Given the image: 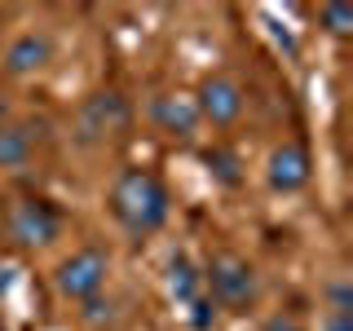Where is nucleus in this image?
Returning a JSON list of instances; mask_svg holds the SVG:
<instances>
[{
	"label": "nucleus",
	"instance_id": "1",
	"mask_svg": "<svg viewBox=\"0 0 353 331\" xmlns=\"http://www.w3.org/2000/svg\"><path fill=\"white\" fill-rule=\"evenodd\" d=\"M110 208L132 234H150V230H159L168 221V190H163V181L154 172L128 168L119 172L115 190H110Z\"/></svg>",
	"mask_w": 353,
	"mask_h": 331
},
{
	"label": "nucleus",
	"instance_id": "2",
	"mask_svg": "<svg viewBox=\"0 0 353 331\" xmlns=\"http://www.w3.org/2000/svg\"><path fill=\"white\" fill-rule=\"evenodd\" d=\"M106 257L97 248H84L75 252V257H66L58 265V292L66 296V301H93L97 292L106 287Z\"/></svg>",
	"mask_w": 353,
	"mask_h": 331
},
{
	"label": "nucleus",
	"instance_id": "3",
	"mask_svg": "<svg viewBox=\"0 0 353 331\" xmlns=\"http://www.w3.org/2000/svg\"><path fill=\"white\" fill-rule=\"evenodd\" d=\"M208 287H212V296L221 305L243 309L256 296V274H252L248 261H239V257L225 252V257H212V265H208Z\"/></svg>",
	"mask_w": 353,
	"mask_h": 331
},
{
	"label": "nucleus",
	"instance_id": "4",
	"mask_svg": "<svg viewBox=\"0 0 353 331\" xmlns=\"http://www.w3.org/2000/svg\"><path fill=\"white\" fill-rule=\"evenodd\" d=\"M62 230V217L53 212V203L44 199H18L14 212H9V234H14L22 248H44L53 243Z\"/></svg>",
	"mask_w": 353,
	"mask_h": 331
},
{
	"label": "nucleus",
	"instance_id": "5",
	"mask_svg": "<svg viewBox=\"0 0 353 331\" xmlns=\"http://www.w3.org/2000/svg\"><path fill=\"white\" fill-rule=\"evenodd\" d=\"M75 128H80L84 141L115 137V132L128 128V102L119 93H93V97H84L80 115H75Z\"/></svg>",
	"mask_w": 353,
	"mask_h": 331
},
{
	"label": "nucleus",
	"instance_id": "6",
	"mask_svg": "<svg viewBox=\"0 0 353 331\" xmlns=\"http://www.w3.org/2000/svg\"><path fill=\"white\" fill-rule=\"evenodd\" d=\"M194 106H199V119H212L216 128H225L243 115V88L230 75H208L199 97H194Z\"/></svg>",
	"mask_w": 353,
	"mask_h": 331
},
{
	"label": "nucleus",
	"instance_id": "7",
	"mask_svg": "<svg viewBox=\"0 0 353 331\" xmlns=\"http://www.w3.org/2000/svg\"><path fill=\"white\" fill-rule=\"evenodd\" d=\"M49 58H53L49 36H44V31H22L5 49V71L9 75H31V71H40V66H49Z\"/></svg>",
	"mask_w": 353,
	"mask_h": 331
},
{
	"label": "nucleus",
	"instance_id": "8",
	"mask_svg": "<svg viewBox=\"0 0 353 331\" xmlns=\"http://www.w3.org/2000/svg\"><path fill=\"white\" fill-rule=\"evenodd\" d=\"M309 181V154L305 146H296V141H287V146H279L270 154V185L274 190H301V185Z\"/></svg>",
	"mask_w": 353,
	"mask_h": 331
},
{
	"label": "nucleus",
	"instance_id": "9",
	"mask_svg": "<svg viewBox=\"0 0 353 331\" xmlns=\"http://www.w3.org/2000/svg\"><path fill=\"white\" fill-rule=\"evenodd\" d=\"M154 124H159L163 132H172V137H190V132L199 128V106L194 97L185 93H168L154 102Z\"/></svg>",
	"mask_w": 353,
	"mask_h": 331
},
{
	"label": "nucleus",
	"instance_id": "10",
	"mask_svg": "<svg viewBox=\"0 0 353 331\" xmlns=\"http://www.w3.org/2000/svg\"><path fill=\"white\" fill-rule=\"evenodd\" d=\"M31 146H36V137L27 124H5L0 128V168H22L31 159Z\"/></svg>",
	"mask_w": 353,
	"mask_h": 331
},
{
	"label": "nucleus",
	"instance_id": "11",
	"mask_svg": "<svg viewBox=\"0 0 353 331\" xmlns=\"http://www.w3.org/2000/svg\"><path fill=\"white\" fill-rule=\"evenodd\" d=\"M318 18H323V27L331 31V36H349L353 31V9L349 5H323Z\"/></svg>",
	"mask_w": 353,
	"mask_h": 331
},
{
	"label": "nucleus",
	"instance_id": "12",
	"mask_svg": "<svg viewBox=\"0 0 353 331\" xmlns=\"http://www.w3.org/2000/svg\"><path fill=\"white\" fill-rule=\"evenodd\" d=\"M172 287H176V296H185V301H190L194 296V274H190V265H172Z\"/></svg>",
	"mask_w": 353,
	"mask_h": 331
},
{
	"label": "nucleus",
	"instance_id": "13",
	"mask_svg": "<svg viewBox=\"0 0 353 331\" xmlns=\"http://www.w3.org/2000/svg\"><path fill=\"white\" fill-rule=\"evenodd\" d=\"M212 163H216V172H221V181H230V185H234V181H239V172H234V159H230V154H212Z\"/></svg>",
	"mask_w": 353,
	"mask_h": 331
},
{
	"label": "nucleus",
	"instance_id": "14",
	"mask_svg": "<svg viewBox=\"0 0 353 331\" xmlns=\"http://www.w3.org/2000/svg\"><path fill=\"white\" fill-rule=\"evenodd\" d=\"M323 331H353V314H336V309H331Z\"/></svg>",
	"mask_w": 353,
	"mask_h": 331
},
{
	"label": "nucleus",
	"instance_id": "15",
	"mask_svg": "<svg viewBox=\"0 0 353 331\" xmlns=\"http://www.w3.org/2000/svg\"><path fill=\"white\" fill-rule=\"evenodd\" d=\"M265 331H301V323H296V318H287V314H274L270 323H265Z\"/></svg>",
	"mask_w": 353,
	"mask_h": 331
},
{
	"label": "nucleus",
	"instance_id": "16",
	"mask_svg": "<svg viewBox=\"0 0 353 331\" xmlns=\"http://www.w3.org/2000/svg\"><path fill=\"white\" fill-rule=\"evenodd\" d=\"M9 124V106H5V97H0V128Z\"/></svg>",
	"mask_w": 353,
	"mask_h": 331
},
{
	"label": "nucleus",
	"instance_id": "17",
	"mask_svg": "<svg viewBox=\"0 0 353 331\" xmlns=\"http://www.w3.org/2000/svg\"><path fill=\"white\" fill-rule=\"evenodd\" d=\"M0 331H5V323H0Z\"/></svg>",
	"mask_w": 353,
	"mask_h": 331
}]
</instances>
